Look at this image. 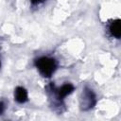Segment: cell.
Wrapping results in <instances>:
<instances>
[{
	"mask_svg": "<svg viewBox=\"0 0 121 121\" xmlns=\"http://www.w3.org/2000/svg\"><path fill=\"white\" fill-rule=\"evenodd\" d=\"M35 66L43 77L49 78L56 71L58 64L55 59L49 57H41L35 60Z\"/></svg>",
	"mask_w": 121,
	"mask_h": 121,
	"instance_id": "1",
	"label": "cell"
},
{
	"mask_svg": "<svg viewBox=\"0 0 121 121\" xmlns=\"http://www.w3.org/2000/svg\"><path fill=\"white\" fill-rule=\"evenodd\" d=\"M96 103V96L92 89L85 87L80 96V108L82 111H89Z\"/></svg>",
	"mask_w": 121,
	"mask_h": 121,
	"instance_id": "2",
	"label": "cell"
},
{
	"mask_svg": "<svg viewBox=\"0 0 121 121\" xmlns=\"http://www.w3.org/2000/svg\"><path fill=\"white\" fill-rule=\"evenodd\" d=\"M75 87L71 84V83H65L63 84L60 88H59L57 90V96L60 100H62L65 96H67L68 95H70L73 91H74Z\"/></svg>",
	"mask_w": 121,
	"mask_h": 121,
	"instance_id": "3",
	"label": "cell"
},
{
	"mask_svg": "<svg viewBox=\"0 0 121 121\" xmlns=\"http://www.w3.org/2000/svg\"><path fill=\"white\" fill-rule=\"evenodd\" d=\"M14 97L18 103H25L27 101V97H28L27 91L24 87L18 86L14 90Z\"/></svg>",
	"mask_w": 121,
	"mask_h": 121,
	"instance_id": "4",
	"label": "cell"
},
{
	"mask_svg": "<svg viewBox=\"0 0 121 121\" xmlns=\"http://www.w3.org/2000/svg\"><path fill=\"white\" fill-rule=\"evenodd\" d=\"M109 29H110L111 34H112L113 37H115V38L119 39V38H120V36H121L120 20H119V19H116V20L112 21V22L111 23V25H110Z\"/></svg>",
	"mask_w": 121,
	"mask_h": 121,
	"instance_id": "5",
	"label": "cell"
},
{
	"mask_svg": "<svg viewBox=\"0 0 121 121\" xmlns=\"http://www.w3.org/2000/svg\"><path fill=\"white\" fill-rule=\"evenodd\" d=\"M5 108H6V106H5V103H4V101H0V114H3V112H4V111H5Z\"/></svg>",
	"mask_w": 121,
	"mask_h": 121,
	"instance_id": "6",
	"label": "cell"
},
{
	"mask_svg": "<svg viewBox=\"0 0 121 121\" xmlns=\"http://www.w3.org/2000/svg\"><path fill=\"white\" fill-rule=\"evenodd\" d=\"M30 1H31L32 5H36V4H39V3H41V2H43L44 0H30Z\"/></svg>",
	"mask_w": 121,
	"mask_h": 121,
	"instance_id": "7",
	"label": "cell"
},
{
	"mask_svg": "<svg viewBox=\"0 0 121 121\" xmlns=\"http://www.w3.org/2000/svg\"><path fill=\"white\" fill-rule=\"evenodd\" d=\"M0 65H1V64H0Z\"/></svg>",
	"mask_w": 121,
	"mask_h": 121,
	"instance_id": "8",
	"label": "cell"
}]
</instances>
